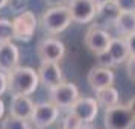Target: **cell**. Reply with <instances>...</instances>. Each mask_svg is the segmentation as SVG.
<instances>
[{"mask_svg":"<svg viewBox=\"0 0 135 129\" xmlns=\"http://www.w3.org/2000/svg\"><path fill=\"white\" fill-rule=\"evenodd\" d=\"M40 76L32 67L17 65L8 73V91L11 94H26L31 96L38 90Z\"/></svg>","mask_w":135,"mask_h":129,"instance_id":"6da1fadb","label":"cell"},{"mask_svg":"<svg viewBox=\"0 0 135 129\" xmlns=\"http://www.w3.org/2000/svg\"><path fill=\"white\" fill-rule=\"evenodd\" d=\"M73 23L71 12L67 5L64 6H50L46 9L40 18V26L43 27L44 32L50 35H58L67 29Z\"/></svg>","mask_w":135,"mask_h":129,"instance_id":"7a4b0ae2","label":"cell"},{"mask_svg":"<svg viewBox=\"0 0 135 129\" xmlns=\"http://www.w3.org/2000/svg\"><path fill=\"white\" fill-rule=\"evenodd\" d=\"M135 123V117L129 105L117 103L111 108H105L103 125L105 129H131Z\"/></svg>","mask_w":135,"mask_h":129,"instance_id":"3957f363","label":"cell"},{"mask_svg":"<svg viewBox=\"0 0 135 129\" xmlns=\"http://www.w3.org/2000/svg\"><path fill=\"white\" fill-rule=\"evenodd\" d=\"M12 25L14 32H15V40L21 43H29L35 35V31L38 29V18L32 11L26 9L14 17Z\"/></svg>","mask_w":135,"mask_h":129,"instance_id":"277c9868","label":"cell"},{"mask_svg":"<svg viewBox=\"0 0 135 129\" xmlns=\"http://www.w3.org/2000/svg\"><path fill=\"white\" fill-rule=\"evenodd\" d=\"M79 97V88L73 82H62L58 87L49 90V100L61 109H70Z\"/></svg>","mask_w":135,"mask_h":129,"instance_id":"5b68a950","label":"cell"},{"mask_svg":"<svg viewBox=\"0 0 135 129\" xmlns=\"http://www.w3.org/2000/svg\"><path fill=\"white\" fill-rule=\"evenodd\" d=\"M59 111H61V108H58L50 100L35 103V108H33V112H32V117H31V122L37 129H46V128H49V126H52L58 120Z\"/></svg>","mask_w":135,"mask_h":129,"instance_id":"8992f818","label":"cell"},{"mask_svg":"<svg viewBox=\"0 0 135 129\" xmlns=\"http://www.w3.org/2000/svg\"><path fill=\"white\" fill-rule=\"evenodd\" d=\"M37 55L41 61L61 62L65 56V44L55 37H46L37 44Z\"/></svg>","mask_w":135,"mask_h":129,"instance_id":"52a82bcc","label":"cell"},{"mask_svg":"<svg viewBox=\"0 0 135 129\" xmlns=\"http://www.w3.org/2000/svg\"><path fill=\"white\" fill-rule=\"evenodd\" d=\"M68 9L71 12V18L74 23L88 25L97 15L99 8L94 0H68Z\"/></svg>","mask_w":135,"mask_h":129,"instance_id":"ba28073f","label":"cell"},{"mask_svg":"<svg viewBox=\"0 0 135 129\" xmlns=\"http://www.w3.org/2000/svg\"><path fill=\"white\" fill-rule=\"evenodd\" d=\"M112 37L111 34L103 27H90L84 37V44L93 55H99L102 52H106L109 47Z\"/></svg>","mask_w":135,"mask_h":129,"instance_id":"9c48e42d","label":"cell"},{"mask_svg":"<svg viewBox=\"0 0 135 129\" xmlns=\"http://www.w3.org/2000/svg\"><path fill=\"white\" fill-rule=\"evenodd\" d=\"M37 71L40 76V84L46 90H52L64 82V74H62V70L59 67V62L41 61Z\"/></svg>","mask_w":135,"mask_h":129,"instance_id":"30bf717a","label":"cell"},{"mask_svg":"<svg viewBox=\"0 0 135 129\" xmlns=\"http://www.w3.org/2000/svg\"><path fill=\"white\" fill-rule=\"evenodd\" d=\"M99 102L94 97H79L68 111L79 117L84 123H93L99 114Z\"/></svg>","mask_w":135,"mask_h":129,"instance_id":"8fae6325","label":"cell"},{"mask_svg":"<svg viewBox=\"0 0 135 129\" xmlns=\"http://www.w3.org/2000/svg\"><path fill=\"white\" fill-rule=\"evenodd\" d=\"M86 80H88V84H90L93 91H99V90H103V88L111 87L114 84V80H115V73H114L109 67L97 65V67H93L91 70L88 71Z\"/></svg>","mask_w":135,"mask_h":129,"instance_id":"7c38bea8","label":"cell"},{"mask_svg":"<svg viewBox=\"0 0 135 129\" xmlns=\"http://www.w3.org/2000/svg\"><path fill=\"white\" fill-rule=\"evenodd\" d=\"M35 103L31 99V96L26 94H12L11 103H9V114L18 118L31 120L32 112H33Z\"/></svg>","mask_w":135,"mask_h":129,"instance_id":"4fadbf2b","label":"cell"},{"mask_svg":"<svg viewBox=\"0 0 135 129\" xmlns=\"http://www.w3.org/2000/svg\"><path fill=\"white\" fill-rule=\"evenodd\" d=\"M20 61V50L15 44L11 43H5L0 44V70L9 73L11 70L18 65Z\"/></svg>","mask_w":135,"mask_h":129,"instance_id":"5bb4252c","label":"cell"},{"mask_svg":"<svg viewBox=\"0 0 135 129\" xmlns=\"http://www.w3.org/2000/svg\"><path fill=\"white\" fill-rule=\"evenodd\" d=\"M108 52L112 56V61L115 65H120L123 62L128 61V58L131 56V52H129V46L128 41L124 37H115L111 40L109 47H108Z\"/></svg>","mask_w":135,"mask_h":129,"instance_id":"9a60e30c","label":"cell"},{"mask_svg":"<svg viewBox=\"0 0 135 129\" xmlns=\"http://www.w3.org/2000/svg\"><path fill=\"white\" fill-rule=\"evenodd\" d=\"M114 27L118 35L128 37L135 32V12H120L117 17Z\"/></svg>","mask_w":135,"mask_h":129,"instance_id":"2e32d148","label":"cell"},{"mask_svg":"<svg viewBox=\"0 0 135 129\" xmlns=\"http://www.w3.org/2000/svg\"><path fill=\"white\" fill-rule=\"evenodd\" d=\"M96 99H97L99 105L103 106V108H111V106H114V105L120 103L118 91H117V88H114L112 85L106 87L103 90L96 91Z\"/></svg>","mask_w":135,"mask_h":129,"instance_id":"e0dca14e","label":"cell"},{"mask_svg":"<svg viewBox=\"0 0 135 129\" xmlns=\"http://www.w3.org/2000/svg\"><path fill=\"white\" fill-rule=\"evenodd\" d=\"M120 12H122V11L118 9V6L115 5V2H109V3H106V5L99 8L96 18H100L103 25H112L114 26V23H115V20H117V17H118Z\"/></svg>","mask_w":135,"mask_h":129,"instance_id":"ac0fdd59","label":"cell"},{"mask_svg":"<svg viewBox=\"0 0 135 129\" xmlns=\"http://www.w3.org/2000/svg\"><path fill=\"white\" fill-rule=\"evenodd\" d=\"M15 40V32H14L12 20L0 18V44L11 43Z\"/></svg>","mask_w":135,"mask_h":129,"instance_id":"d6986e66","label":"cell"},{"mask_svg":"<svg viewBox=\"0 0 135 129\" xmlns=\"http://www.w3.org/2000/svg\"><path fill=\"white\" fill-rule=\"evenodd\" d=\"M2 129H31V126H29L27 120L14 117L9 114L2 120Z\"/></svg>","mask_w":135,"mask_h":129,"instance_id":"ffe728a7","label":"cell"},{"mask_svg":"<svg viewBox=\"0 0 135 129\" xmlns=\"http://www.w3.org/2000/svg\"><path fill=\"white\" fill-rule=\"evenodd\" d=\"M84 126H85V123L71 111H68L61 120V129H82Z\"/></svg>","mask_w":135,"mask_h":129,"instance_id":"44dd1931","label":"cell"},{"mask_svg":"<svg viewBox=\"0 0 135 129\" xmlns=\"http://www.w3.org/2000/svg\"><path fill=\"white\" fill-rule=\"evenodd\" d=\"M96 58H97V64L99 65H102V67H115V64H114V61H112V56H111V53L106 50V52H102V53H99V55H96Z\"/></svg>","mask_w":135,"mask_h":129,"instance_id":"7402d4cb","label":"cell"},{"mask_svg":"<svg viewBox=\"0 0 135 129\" xmlns=\"http://www.w3.org/2000/svg\"><path fill=\"white\" fill-rule=\"evenodd\" d=\"M122 12H135V0H114Z\"/></svg>","mask_w":135,"mask_h":129,"instance_id":"603a6c76","label":"cell"},{"mask_svg":"<svg viewBox=\"0 0 135 129\" xmlns=\"http://www.w3.org/2000/svg\"><path fill=\"white\" fill-rule=\"evenodd\" d=\"M126 71H128V78L132 82H135V55H131L126 61Z\"/></svg>","mask_w":135,"mask_h":129,"instance_id":"cb8c5ba5","label":"cell"},{"mask_svg":"<svg viewBox=\"0 0 135 129\" xmlns=\"http://www.w3.org/2000/svg\"><path fill=\"white\" fill-rule=\"evenodd\" d=\"M8 91V73L0 70V97Z\"/></svg>","mask_w":135,"mask_h":129,"instance_id":"d4e9b609","label":"cell"},{"mask_svg":"<svg viewBox=\"0 0 135 129\" xmlns=\"http://www.w3.org/2000/svg\"><path fill=\"white\" fill-rule=\"evenodd\" d=\"M124 38H126V41H128L131 55H135V32L131 34V35H128V37H124Z\"/></svg>","mask_w":135,"mask_h":129,"instance_id":"484cf974","label":"cell"},{"mask_svg":"<svg viewBox=\"0 0 135 129\" xmlns=\"http://www.w3.org/2000/svg\"><path fill=\"white\" fill-rule=\"evenodd\" d=\"M46 3L50 6H64V5H67L68 0H46Z\"/></svg>","mask_w":135,"mask_h":129,"instance_id":"4316f807","label":"cell"},{"mask_svg":"<svg viewBox=\"0 0 135 129\" xmlns=\"http://www.w3.org/2000/svg\"><path fill=\"white\" fill-rule=\"evenodd\" d=\"M128 105H129V108H131V111H132V114H134V117H135V96L128 102Z\"/></svg>","mask_w":135,"mask_h":129,"instance_id":"83f0119b","label":"cell"},{"mask_svg":"<svg viewBox=\"0 0 135 129\" xmlns=\"http://www.w3.org/2000/svg\"><path fill=\"white\" fill-rule=\"evenodd\" d=\"M3 116H5V102L0 97V120L3 118Z\"/></svg>","mask_w":135,"mask_h":129,"instance_id":"f1b7e54d","label":"cell"},{"mask_svg":"<svg viewBox=\"0 0 135 129\" xmlns=\"http://www.w3.org/2000/svg\"><path fill=\"white\" fill-rule=\"evenodd\" d=\"M109 2H114V0H94V3L97 5V8L103 6V5H106V3H109Z\"/></svg>","mask_w":135,"mask_h":129,"instance_id":"f546056e","label":"cell"},{"mask_svg":"<svg viewBox=\"0 0 135 129\" xmlns=\"http://www.w3.org/2000/svg\"><path fill=\"white\" fill-rule=\"evenodd\" d=\"M8 5H9V0H0V9L6 8Z\"/></svg>","mask_w":135,"mask_h":129,"instance_id":"4dcf8cb0","label":"cell"},{"mask_svg":"<svg viewBox=\"0 0 135 129\" xmlns=\"http://www.w3.org/2000/svg\"><path fill=\"white\" fill-rule=\"evenodd\" d=\"M82 129H94V128H90V126H84Z\"/></svg>","mask_w":135,"mask_h":129,"instance_id":"1f68e13d","label":"cell"},{"mask_svg":"<svg viewBox=\"0 0 135 129\" xmlns=\"http://www.w3.org/2000/svg\"><path fill=\"white\" fill-rule=\"evenodd\" d=\"M59 129H61V128H59Z\"/></svg>","mask_w":135,"mask_h":129,"instance_id":"d6a6232c","label":"cell"}]
</instances>
